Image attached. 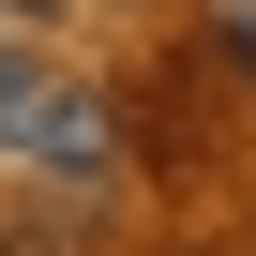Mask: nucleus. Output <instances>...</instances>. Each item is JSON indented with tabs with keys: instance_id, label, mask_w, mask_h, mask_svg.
Wrapping results in <instances>:
<instances>
[{
	"instance_id": "f03ea898",
	"label": "nucleus",
	"mask_w": 256,
	"mask_h": 256,
	"mask_svg": "<svg viewBox=\"0 0 256 256\" xmlns=\"http://www.w3.org/2000/svg\"><path fill=\"white\" fill-rule=\"evenodd\" d=\"M226 76L256 90V0H226Z\"/></svg>"
},
{
	"instance_id": "7ed1b4c3",
	"label": "nucleus",
	"mask_w": 256,
	"mask_h": 256,
	"mask_svg": "<svg viewBox=\"0 0 256 256\" xmlns=\"http://www.w3.org/2000/svg\"><path fill=\"white\" fill-rule=\"evenodd\" d=\"M0 256H76V241H60V226H0Z\"/></svg>"
},
{
	"instance_id": "20e7f679",
	"label": "nucleus",
	"mask_w": 256,
	"mask_h": 256,
	"mask_svg": "<svg viewBox=\"0 0 256 256\" xmlns=\"http://www.w3.org/2000/svg\"><path fill=\"white\" fill-rule=\"evenodd\" d=\"M0 16H16V30H46V16H60V0H0Z\"/></svg>"
},
{
	"instance_id": "f257e3e1",
	"label": "nucleus",
	"mask_w": 256,
	"mask_h": 256,
	"mask_svg": "<svg viewBox=\"0 0 256 256\" xmlns=\"http://www.w3.org/2000/svg\"><path fill=\"white\" fill-rule=\"evenodd\" d=\"M0 151L46 166L76 211H106V196H120V120H106L90 60H60L46 30H0Z\"/></svg>"
}]
</instances>
